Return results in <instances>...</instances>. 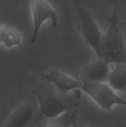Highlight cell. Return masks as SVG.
<instances>
[{
	"mask_svg": "<svg viewBox=\"0 0 126 127\" xmlns=\"http://www.w3.org/2000/svg\"><path fill=\"white\" fill-rule=\"evenodd\" d=\"M107 83L114 90L126 93V64H115L111 69Z\"/></svg>",
	"mask_w": 126,
	"mask_h": 127,
	"instance_id": "30bf717a",
	"label": "cell"
},
{
	"mask_svg": "<svg viewBox=\"0 0 126 127\" xmlns=\"http://www.w3.org/2000/svg\"><path fill=\"white\" fill-rule=\"evenodd\" d=\"M72 93H61L46 81L33 91L41 115L49 120L78 109L80 95Z\"/></svg>",
	"mask_w": 126,
	"mask_h": 127,
	"instance_id": "6da1fadb",
	"label": "cell"
},
{
	"mask_svg": "<svg viewBox=\"0 0 126 127\" xmlns=\"http://www.w3.org/2000/svg\"><path fill=\"white\" fill-rule=\"evenodd\" d=\"M124 22H125V24H126V14L124 17Z\"/></svg>",
	"mask_w": 126,
	"mask_h": 127,
	"instance_id": "7c38bea8",
	"label": "cell"
},
{
	"mask_svg": "<svg viewBox=\"0 0 126 127\" xmlns=\"http://www.w3.org/2000/svg\"><path fill=\"white\" fill-rule=\"evenodd\" d=\"M109 63L126 64V47L119 24L117 8L114 7L103 32L101 58Z\"/></svg>",
	"mask_w": 126,
	"mask_h": 127,
	"instance_id": "7a4b0ae2",
	"label": "cell"
},
{
	"mask_svg": "<svg viewBox=\"0 0 126 127\" xmlns=\"http://www.w3.org/2000/svg\"><path fill=\"white\" fill-rule=\"evenodd\" d=\"M41 78L44 81L51 83L58 91L68 94L80 90L83 82L58 69H49L41 74Z\"/></svg>",
	"mask_w": 126,
	"mask_h": 127,
	"instance_id": "ba28073f",
	"label": "cell"
},
{
	"mask_svg": "<svg viewBox=\"0 0 126 127\" xmlns=\"http://www.w3.org/2000/svg\"><path fill=\"white\" fill-rule=\"evenodd\" d=\"M77 25L84 42L93 50L98 58H101L103 32L88 10L83 7L77 9Z\"/></svg>",
	"mask_w": 126,
	"mask_h": 127,
	"instance_id": "277c9868",
	"label": "cell"
},
{
	"mask_svg": "<svg viewBox=\"0 0 126 127\" xmlns=\"http://www.w3.org/2000/svg\"><path fill=\"white\" fill-rule=\"evenodd\" d=\"M32 29L30 42L33 44L37 41L42 25L49 21L52 27L56 28L59 25L58 12L46 0H30Z\"/></svg>",
	"mask_w": 126,
	"mask_h": 127,
	"instance_id": "5b68a950",
	"label": "cell"
},
{
	"mask_svg": "<svg viewBox=\"0 0 126 127\" xmlns=\"http://www.w3.org/2000/svg\"><path fill=\"white\" fill-rule=\"evenodd\" d=\"M0 43L7 48L21 47L22 35L18 30L1 23L0 21Z\"/></svg>",
	"mask_w": 126,
	"mask_h": 127,
	"instance_id": "9c48e42d",
	"label": "cell"
},
{
	"mask_svg": "<svg viewBox=\"0 0 126 127\" xmlns=\"http://www.w3.org/2000/svg\"><path fill=\"white\" fill-rule=\"evenodd\" d=\"M82 82L80 90L90 97L102 110L109 112L114 105L126 106V100L119 96L107 83Z\"/></svg>",
	"mask_w": 126,
	"mask_h": 127,
	"instance_id": "3957f363",
	"label": "cell"
},
{
	"mask_svg": "<svg viewBox=\"0 0 126 127\" xmlns=\"http://www.w3.org/2000/svg\"><path fill=\"white\" fill-rule=\"evenodd\" d=\"M40 114L35 100L27 99L19 105L9 116L3 127H29Z\"/></svg>",
	"mask_w": 126,
	"mask_h": 127,
	"instance_id": "8992f818",
	"label": "cell"
},
{
	"mask_svg": "<svg viewBox=\"0 0 126 127\" xmlns=\"http://www.w3.org/2000/svg\"><path fill=\"white\" fill-rule=\"evenodd\" d=\"M79 110L75 109L67 112L57 117L49 120L46 127H76L77 124Z\"/></svg>",
	"mask_w": 126,
	"mask_h": 127,
	"instance_id": "8fae6325",
	"label": "cell"
},
{
	"mask_svg": "<svg viewBox=\"0 0 126 127\" xmlns=\"http://www.w3.org/2000/svg\"><path fill=\"white\" fill-rule=\"evenodd\" d=\"M110 73L109 63L97 57L79 71L77 79L82 81L107 83Z\"/></svg>",
	"mask_w": 126,
	"mask_h": 127,
	"instance_id": "52a82bcc",
	"label": "cell"
}]
</instances>
